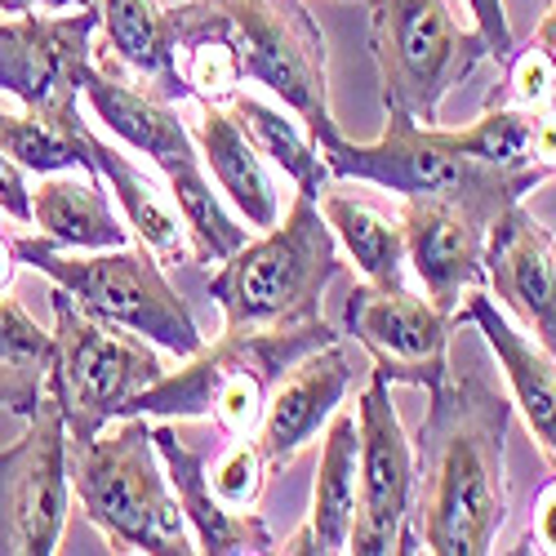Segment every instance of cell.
I'll return each instance as SVG.
<instances>
[{"instance_id":"obj_35","label":"cell","mask_w":556,"mask_h":556,"mask_svg":"<svg viewBox=\"0 0 556 556\" xmlns=\"http://www.w3.org/2000/svg\"><path fill=\"white\" fill-rule=\"evenodd\" d=\"M530 161L552 178L556 174V103L539 108L530 121Z\"/></svg>"},{"instance_id":"obj_9","label":"cell","mask_w":556,"mask_h":556,"mask_svg":"<svg viewBox=\"0 0 556 556\" xmlns=\"http://www.w3.org/2000/svg\"><path fill=\"white\" fill-rule=\"evenodd\" d=\"M369 54L383 108L419 125H437L441 99L490 59L485 36L463 27L445 0H369Z\"/></svg>"},{"instance_id":"obj_10","label":"cell","mask_w":556,"mask_h":556,"mask_svg":"<svg viewBox=\"0 0 556 556\" xmlns=\"http://www.w3.org/2000/svg\"><path fill=\"white\" fill-rule=\"evenodd\" d=\"M54 348L63 379V414H67V450L94 441L108 424L129 419V401L156 383L165 369L143 334L76 307L67 290L54 286Z\"/></svg>"},{"instance_id":"obj_29","label":"cell","mask_w":556,"mask_h":556,"mask_svg":"<svg viewBox=\"0 0 556 556\" xmlns=\"http://www.w3.org/2000/svg\"><path fill=\"white\" fill-rule=\"evenodd\" d=\"M530 121H534V112L513 108L507 99L490 94L485 112H481L472 125L445 129V134H450V143H454L463 156H472V161H481V165H494V169H503V174H539V178H547V174L530 161Z\"/></svg>"},{"instance_id":"obj_8","label":"cell","mask_w":556,"mask_h":556,"mask_svg":"<svg viewBox=\"0 0 556 556\" xmlns=\"http://www.w3.org/2000/svg\"><path fill=\"white\" fill-rule=\"evenodd\" d=\"M10 245L18 263L50 276L89 316L143 334L174 356H192L205 348V334L197 326L192 307L165 281L161 258L148 245H138V250L121 245V250H94V254L63 250L50 237H18Z\"/></svg>"},{"instance_id":"obj_4","label":"cell","mask_w":556,"mask_h":556,"mask_svg":"<svg viewBox=\"0 0 556 556\" xmlns=\"http://www.w3.org/2000/svg\"><path fill=\"white\" fill-rule=\"evenodd\" d=\"M388 125L375 143H352L339 129L330 138H320V161L334 178H356V182H375L383 192L405 197H437L468 205L485 223H494L503 210L521 205L534 188L539 174H503L494 165H481L472 156H463L450 134L437 125H419L409 112L383 108Z\"/></svg>"},{"instance_id":"obj_25","label":"cell","mask_w":556,"mask_h":556,"mask_svg":"<svg viewBox=\"0 0 556 556\" xmlns=\"http://www.w3.org/2000/svg\"><path fill=\"white\" fill-rule=\"evenodd\" d=\"M320 218L330 223L334 241L348 250V258L365 271V281L375 286H396L405 276V231H401V218H383L375 205H365L348 192H334L326 188L316 201Z\"/></svg>"},{"instance_id":"obj_27","label":"cell","mask_w":556,"mask_h":556,"mask_svg":"<svg viewBox=\"0 0 556 556\" xmlns=\"http://www.w3.org/2000/svg\"><path fill=\"white\" fill-rule=\"evenodd\" d=\"M227 108H231V116L241 121V129L250 134V143H254L276 169H286V174L299 182L303 197L320 201V192H326L330 182H334V174L326 169V161H320L316 138L303 134L299 121H290L286 112H276V108H267L263 99L245 94V89H241V94L231 99Z\"/></svg>"},{"instance_id":"obj_38","label":"cell","mask_w":556,"mask_h":556,"mask_svg":"<svg viewBox=\"0 0 556 556\" xmlns=\"http://www.w3.org/2000/svg\"><path fill=\"white\" fill-rule=\"evenodd\" d=\"M534 40L543 45V50L556 59V0H552V10L539 18V27H534Z\"/></svg>"},{"instance_id":"obj_26","label":"cell","mask_w":556,"mask_h":556,"mask_svg":"<svg viewBox=\"0 0 556 556\" xmlns=\"http://www.w3.org/2000/svg\"><path fill=\"white\" fill-rule=\"evenodd\" d=\"M54 361V330H40L18 299H0V405L27 419Z\"/></svg>"},{"instance_id":"obj_24","label":"cell","mask_w":556,"mask_h":556,"mask_svg":"<svg viewBox=\"0 0 556 556\" xmlns=\"http://www.w3.org/2000/svg\"><path fill=\"white\" fill-rule=\"evenodd\" d=\"M31 223L40 227V237H50L63 250L94 254L129 245V231L103 201V188L76 169L40 174V188L31 192Z\"/></svg>"},{"instance_id":"obj_31","label":"cell","mask_w":556,"mask_h":556,"mask_svg":"<svg viewBox=\"0 0 556 556\" xmlns=\"http://www.w3.org/2000/svg\"><path fill=\"white\" fill-rule=\"evenodd\" d=\"M494 94L507 99L513 108H526V112L556 103V59L539 40H530L521 54L513 50L507 54V80H503V89H494Z\"/></svg>"},{"instance_id":"obj_20","label":"cell","mask_w":556,"mask_h":556,"mask_svg":"<svg viewBox=\"0 0 556 556\" xmlns=\"http://www.w3.org/2000/svg\"><path fill=\"white\" fill-rule=\"evenodd\" d=\"M356 490H361V432L356 414L334 409L326 424V441H320V468L312 485V513L299 534L286 539L276 552H316V556H339L348 552L352 521H356Z\"/></svg>"},{"instance_id":"obj_33","label":"cell","mask_w":556,"mask_h":556,"mask_svg":"<svg viewBox=\"0 0 556 556\" xmlns=\"http://www.w3.org/2000/svg\"><path fill=\"white\" fill-rule=\"evenodd\" d=\"M513 552H547L556 556V477L543 481L539 498H534V521H530V534L521 539V547Z\"/></svg>"},{"instance_id":"obj_7","label":"cell","mask_w":556,"mask_h":556,"mask_svg":"<svg viewBox=\"0 0 556 556\" xmlns=\"http://www.w3.org/2000/svg\"><path fill=\"white\" fill-rule=\"evenodd\" d=\"M80 99L108 125V134H116L134 152H143L165 174L169 197H174L182 223H188V237H192V263H223L227 254H237L250 241V231L218 205L214 182L205 178V161H201L197 138L178 121L169 99L129 85L116 72V63H103V67L89 63Z\"/></svg>"},{"instance_id":"obj_36","label":"cell","mask_w":556,"mask_h":556,"mask_svg":"<svg viewBox=\"0 0 556 556\" xmlns=\"http://www.w3.org/2000/svg\"><path fill=\"white\" fill-rule=\"evenodd\" d=\"M94 0H0V14H31V10H85Z\"/></svg>"},{"instance_id":"obj_28","label":"cell","mask_w":556,"mask_h":556,"mask_svg":"<svg viewBox=\"0 0 556 556\" xmlns=\"http://www.w3.org/2000/svg\"><path fill=\"white\" fill-rule=\"evenodd\" d=\"M0 152H5L18 169H31V174H63V169H76V174H94V161H89V148H85V121L80 125H54L45 116H14V112H0Z\"/></svg>"},{"instance_id":"obj_34","label":"cell","mask_w":556,"mask_h":556,"mask_svg":"<svg viewBox=\"0 0 556 556\" xmlns=\"http://www.w3.org/2000/svg\"><path fill=\"white\" fill-rule=\"evenodd\" d=\"M0 210L18 223H31V188H27L23 169L5 152H0Z\"/></svg>"},{"instance_id":"obj_21","label":"cell","mask_w":556,"mask_h":556,"mask_svg":"<svg viewBox=\"0 0 556 556\" xmlns=\"http://www.w3.org/2000/svg\"><path fill=\"white\" fill-rule=\"evenodd\" d=\"M192 138L201 148L205 169L227 192V201L237 205L258 231L281 223V201H276V188H271V178L263 169V152L250 143V134L241 129V121L231 116L227 103H201Z\"/></svg>"},{"instance_id":"obj_23","label":"cell","mask_w":556,"mask_h":556,"mask_svg":"<svg viewBox=\"0 0 556 556\" xmlns=\"http://www.w3.org/2000/svg\"><path fill=\"white\" fill-rule=\"evenodd\" d=\"M85 148H89V161H94V174L108 178V192H116V201L125 210V223L138 231V245H148L161 263L192 258V237H188V223H182L174 197L165 201V192H156V182L125 152L103 143L89 125H85Z\"/></svg>"},{"instance_id":"obj_12","label":"cell","mask_w":556,"mask_h":556,"mask_svg":"<svg viewBox=\"0 0 556 556\" xmlns=\"http://www.w3.org/2000/svg\"><path fill=\"white\" fill-rule=\"evenodd\" d=\"M356 432H361V490H356V521L348 552L356 556H392V552H424V539L409 530L414 521V441L392 405V379L383 369H369V383L356 401Z\"/></svg>"},{"instance_id":"obj_16","label":"cell","mask_w":556,"mask_h":556,"mask_svg":"<svg viewBox=\"0 0 556 556\" xmlns=\"http://www.w3.org/2000/svg\"><path fill=\"white\" fill-rule=\"evenodd\" d=\"M356 379V365L352 356L334 343L307 352L303 361H294L281 379L271 383L267 405H263V419H258V450L267 454L271 468H286L294 463L320 432H326L330 414L339 409V401L348 396Z\"/></svg>"},{"instance_id":"obj_22","label":"cell","mask_w":556,"mask_h":556,"mask_svg":"<svg viewBox=\"0 0 556 556\" xmlns=\"http://www.w3.org/2000/svg\"><path fill=\"white\" fill-rule=\"evenodd\" d=\"M94 10H99V27L108 36L112 59L143 80V89H152V94L169 103L192 99L188 80L178 72L169 18L156 0H94Z\"/></svg>"},{"instance_id":"obj_18","label":"cell","mask_w":556,"mask_h":556,"mask_svg":"<svg viewBox=\"0 0 556 556\" xmlns=\"http://www.w3.org/2000/svg\"><path fill=\"white\" fill-rule=\"evenodd\" d=\"M463 320H472V326L485 334L507 388H513V405L526 414L530 437L539 441L543 458L556 468V361L539 348V339L530 343L481 286H472L468 299L458 303L454 326H463Z\"/></svg>"},{"instance_id":"obj_17","label":"cell","mask_w":556,"mask_h":556,"mask_svg":"<svg viewBox=\"0 0 556 556\" xmlns=\"http://www.w3.org/2000/svg\"><path fill=\"white\" fill-rule=\"evenodd\" d=\"M485 276L498 299L556 361V237L521 205L503 210L485 237Z\"/></svg>"},{"instance_id":"obj_15","label":"cell","mask_w":556,"mask_h":556,"mask_svg":"<svg viewBox=\"0 0 556 556\" xmlns=\"http://www.w3.org/2000/svg\"><path fill=\"white\" fill-rule=\"evenodd\" d=\"M401 231H405V263L424 281L428 299L445 316H454L463 294L481 286L485 276L490 223L468 205L437 201V197H405Z\"/></svg>"},{"instance_id":"obj_32","label":"cell","mask_w":556,"mask_h":556,"mask_svg":"<svg viewBox=\"0 0 556 556\" xmlns=\"http://www.w3.org/2000/svg\"><path fill=\"white\" fill-rule=\"evenodd\" d=\"M468 10L477 18V31L485 36L490 59L507 63V54L517 50V45H513V23H507V5H503V0H468Z\"/></svg>"},{"instance_id":"obj_11","label":"cell","mask_w":556,"mask_h":556,"mask_svg":"<svg viewBox=\"0 0 556 556\" xmlns=\"http://www.w3.org/2000/svg\"><path fill=\"white\" fill-rule=\"evenodd\" d=\"M67 414L54 361L27 414V432L0 450V556H54L67 530Z\"/></svg>"},{"instance_id":"obj_13","label":"cell","mask_w":556,"mask_h":556,"mask_svg":"<svg viewBox=\"0 0 556 556\" xmlns=\"http://www.w3.org/2000/svg\"><path fill=\"white\" fill-rule=\"evenodd\" d=\"M99 10L18 14L0 23V94H14L31 116L80 125V85L94 63Z\"/></svg>"},{"instance_id":"obj_30","label":"cell","mask_w":556,"mask_h":556,"mask_svg":"<svg viewBox=\"0 0 556 556\" xmlns=\"http://www.w3.org/2000/svg\"><path fill=\"white\" fill-rule=\"evenodd\" d=\"M267 472H271V463L254 437H231L227 450L214 463H205L210 490L218 494V503L237 507V513H254V503L267 485Z\"/></svg>"},{"instance_id":"obj_14","label":"cell","mask_w":556,"mask_h":556,"mask_svg":"<svg viewBox=\"0 0 556 556\" xmlns=\"http://www.w3.org/2000/svg\"><path fill=\"white\" fill-rule=\"evenodd\" d=\"M343 330L369 352L375 369H383L392 383L437 388L450 379L454 316H445L432 299H419L414 290H405V281L356 286L348 294Z\"/></svg>"},{"instance_id":"obj_6","label":"cell","mask_w":556,"mask_h":556,"mask_svg":"<svg viewBox=\"0 0 556 556\" xmlns=\"http://www.w3.org/2000/svg\"><path fill=\"white\" fill-rule=\"evenodd\" d=\"M72 490L85 517L116 552L148 556H188L197 539L188 534V517L165 481L161 454L148 428V414L116 419V428L99 432L89 445L67 450Z\"/></svg>"},{"instance_id":"obj_1","label":"cell","mask_w":556,"mask_h":556,"mask_svg":"<svg viewBox=\"0 0 556 556\" xmlns=\"http://www.w3.org/2000/svg\"><path fill=\"white\" fill-rule=\"evenodd\" d=\"M432 405L414 441V517L424 552L485 556L507 521V405L481 375H463L428 388Z\"/></svg>"},{"instance_id":"obj_37","label":"cell","mask_w":556,"mask_h":556,"mask_svg":"<svg viewBox=\"0 0 556 556\" xmlns=\"http://www.w3.org/2000/svg\"><path fill=\"white\" fill-rule=\"evenodd\" d=\"M14 267H18V258H14V245L0 237V299L10 294V286H14Z\"/></svg>"},{"instance_id":"obj_2","label":"cell","mask_w":556,"mask_h":556,"mask_svg":"<svg viewBox=\"0 0 556 556\" xmlns=\"http://www.w3.org/2000/svg\"><path fill=\"white\" fill-rule=\"evenodd\" d=\"M339 267L330 223L312 197L299 192L281 223L218 263L210 299L223 307V330H299L320 320V299Z\"/></svg>"},{"instance_id":"obj_3","label":"cell","mask_w":556,"mask_h":556,"mask_svg":"<svg viewBox=\"0 0 556 556\" xmlns=\"http://www.w3.org/2000/svg\"><path fill=\"white\" fill-rule=\"evenodd\" d=\"M326 316L299 330H223L201 352L182 356L174 375H161L129 401V414L156 419H214L223 437H254L271 383L307 352L334 343Z\"/></svg>"},{"instance_id":"obj_19","label":"cell","mask_w":556,"mask_h":556,"mask_svg":"<svg viewBox=\"0 0 556 556\" xmlns=\"http://www.w3.org/2000/svg\"><path fill=\"white\" fill-rule=\"evenodd\" d=\"M152 441H156V454H161L165 481H169V490L182 507V517H188V526H192L197 552H205V556L276 552L271 530L254 513H237V507L218 503V494L210 490V477H205V458L182 445L174 428H152Z\"/></svg>"},{"instance_id":"obj_5","label":"cell","mask_w":556,"mask_h":556,"mask_svg":"<svg viewBox=\"0 0 556 556\" xmlns=\"http://www.w3.org/2000/svg\"><path fill=\"white\" fill-rule=\"evenodd\" d=\"M169 31L197 27L223 36L237 50L245 80L267 85L316 138L339 134L330 112L326 36L303 0H182L165 10Z\"/></svg>"}]
</instances>
